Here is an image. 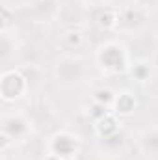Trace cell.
I'll return each mask as SVG.
<instances>
[{"label": "cell", "instance_id": "5", "mask_svg": "<svg viewBox=\"0 0 158 160\" xmlns=\"http://www.w3.org/2000/svg\"><path fill=\"white\" fill-rule=\"evenodd\" d=\"M158 127H153V128H147L141 136H140V147L141 151L145 153L147 158L158 160Z\"/></svg>", "mask_w": 158, "mask_h": 160}, {"label": "cell", "instance_id": "8", "mask_svg": "<svg viewBox=\"0 0 158 160\" xmlns=\"http://www.w3.org/2000/svg\"><path fill=\"white\" fill-rule=\"evenodd\" d=\"M149 75H151V71H149V65H145V63H136L132 67V77L140 82L149 80Z\"/></svg>", "mask_w": 158, "mask_h": 160}, {"label": "cell", "instance_id": "7", "mask_svg": "<svg viewBox=\"0 0 158 160\" xmlns=\"http://www.w3.org/2000/svg\"><path fill=\"white\" fill-rule=\"evenodd\" d=\"M97 22H99V26H102V28H106V30H112V28L117 26L119 13L117 11H114V9H104V11L99 15Z\"/></svg>", "mask_w": 158, "mask_h": 160}, {"label": "cell", "instance_id": "4", "mask_svg": "<svg viewBox=\"0 0 158 160\" xmlns=\"http://www.w3.org/2000/svg\"><path fill=\"white\" fill-rule=\"evenodd\" d=\"M136 106H138L136 97L130 91H121V93H117L116 99H114V104H112L116 116H130L136 110Z\"/></svg>", "mask_w": 158, "mask_h": 160}, {"label": "cell", "instance_id": "3", "mask_svg": "<svg viewBox=\"0 0 158 160\" xmlns=\"http://www.w3.org/2000/svg\"><path fill=\"white\" fill-rule=\"evenodd\" d=\"M78 147H80L78 136L62 130L50 142V151H52L50 155H56L58 158H62V160H71L73 155H77Z\"/></svg>", "mask_w": 158, "mask_h": 160}, {"label": "cell", "instance_id": "2", "mask_svg": "<svg viewBox=\"0 0 158 160\" xmlns=\"http://www.w3.org/2000/svg\"><path fill=\"white\" fill-rule=\"evenodd\" d=\"M28 89V78L15 69L4 71L2 78H0V91H2V99L4 101H15L21 99Z\"/></svg>", "mask_w": 158, "mask_h": 160}, {"label": "cell", "instance_id": "1", "mask_svg": "<svg viewBox=\"0 0 158 160\" xmlns=\"http://www.w3.org/2000/svg\"><path fill=\"white\" fill-rule=\"evenodd\" d=\"M97 62L102 69L110 73H119L128 67V52L126 47L119 41H106L97 50Z\"/></svg>", "mask_w": 158, "mask_h": 160}, {"label": "cell", "instance_id": "9", "mask_svg": "<svg viewBox=\"0 0 158 160\" xmlns=\"http://www.w3.org/2000/svg\"><path fill=\"white\" fill-rule=\"evenodd\" d=\"M71 160H73V158H71Z\"/></svg>", "mask_w": 158, "mask_h": 160}, {"label": "cell", "instance_id": "6", "mask_svg": "<svg viewBox=\"0 0 158 160\" xmlns=\"http://www.w3.org/2000/svg\"><path fill=\"white\" fill-rule=\"evenodd\" d=\"M117 118L114 112H108L106 116H102L101 119H97V125H95V130L101 138H112L116 132L119 130L117 127Z\"/></svg>", "mask_w": 158, "mask_h": 160}]
</instances>
